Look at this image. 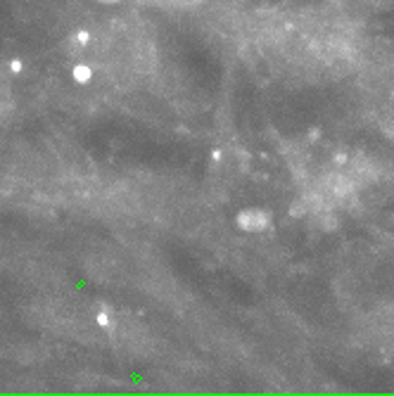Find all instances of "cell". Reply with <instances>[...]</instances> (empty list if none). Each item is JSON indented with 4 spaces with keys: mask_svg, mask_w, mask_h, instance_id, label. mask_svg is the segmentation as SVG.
Listing matches in <instances>:
<instances>
[{
    "mask_svg": "<svg viewBox=\"0 0 394 396\" xmlns=\"http://www.w3.org/2000/svg\"><path fill=\"white\" fill-rule=\"evenodd\" d=\"M268 223V216L264 212H259V209H250V212H243L238 216V225L247 233H257V230H262L264 225Z\"/></svg>",
    "mask_w": 394,
    "mask_h": 396,
    "instance_id": "6da1fadb",
    "label": "cell"
},
{
    "mask_svg": "<svg viewBox=\"0 0 394 396\" xmlns=\"http://www.w3.org/2000/svg\"><path fill=\"white\" fill-rule=\"evenodd\" d=\"M22 69H24V62H22V60H12V62H10V71H12V74H19Z\"/></svg>",
    "mask_w": 394,
    "mask_h": 396,
    "instance_id": "5b68a950",
    "label": "cell"
},
{
    "mask_svg": "<svg viewBox=\"0 0 394 396\" xmlns=\"http://www.w3.org/2000/svg\"><path fill=\"white\" fill-rule=\"evenodd\" d=\"M100 3H117V0H100Z\"/></svg>",
    "mask_w": 394,
    "mask_h": 396,
    "instance_id": "52a82bcc",
    "label": "cell"
},
{
    "mask_svg": "<svg viewBox=\"0 0 394 396\" xmlns=\"http://www.w3.org/2000/svg\"><path fill=\"white\" fill-rule=\"evenodd\" d=\"M176 8H195V5H200L202 0H171Z\"/></svg>",
    "mask_w": 394,
    "mask_h": 396,
    "instance_id": "277c9868",
    "label": "cell"
},
{
    "mask_svg": "<svg viewBox=\"0 0 394 396\" xmlns=\"http://www.w3.org/2000/svg\"><path fill=\"white\" fill-rule=\"evenodd\" d=\"M88 41H91V33L88 31H78L74 36V43L78 45V48H83V45H88Z\"/></svg>",
    "mask_w": 394,
    "mask_h": 396,
    "instance_id": "3957f363",
    "label": "cell"
},
{
    "mask_svg": "<svg viewBox=\"0 0 394 396\" xmlns=\"http://www.w3.org/2000/svg\"><path fill=\"white\" fill-rule=\"evenodd\" d=\"M71 76H74L76 83H88V81H91V76H93V69L88 64H76L74 71H71Z\"/></svg>",
    "mask_w": 394,
    "mask_h": 396,
    "instance_id": "7a4b0ae2",
    "label": "cell"
},
{
    "mask_svg": "<svg viewBox=\"0 0 394 396\" xmlns=\"http://www.w3.org/2000/svg\"><path fill=\"white\" fill-rule=\"evenodd\" d=\"M98 325H103V327H110V325H112L110 316H107V313H100V316H98Z\"/></svg>",
    "mask_w": 394,
    "mask_h": 396,
    "instance_id": "8992f818",
    "label": "cell"
},
{
    "mask_svg": "<svg viewBox=\"0 0 394 396\" xmlns=\"http://www.w3.org/2000/svg\"><path fill=\"white\" fill-rule=\"evenodd\" d=\"M392 100H394V88H392Z\"/></svg>",
    "mask_w": 394,
    "mask_h": 396,
    "instance_id": "ba28073f",
    "label": "cell"
}]
</instances>
